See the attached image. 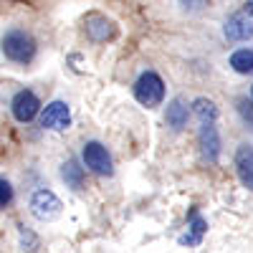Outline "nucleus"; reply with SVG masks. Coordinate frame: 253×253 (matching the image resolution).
<instances>
[{"label": "nucleus", "mask_w": 253, "mask_h": 253, "mask_svg": "<svg viewBox=\"0 0 253 253\" xmlns=\"http://www.w3.org/2000/svg\"><path fill=\"white\" fill-rule=\"evenodd\" d=\"M81 160H84V167L91 170L94 175H112L114 172L112 155H109V150L101 142H86V144H84Z\"/></svg>", "instance_id": "nucleus-4"}, {"label": "nucleus", "mask_w": 253, "mask_h": 253, "mask_svg": "<svg viewBox=\"0 0 253 253\" xmlns=\"http://www.w3.org/2000/svg\"><path fill=\"white\" fill-rule=\"evenodd\" d=\"M0 51L5 53L8 61L26 66V63L36 58V38L23 28H10L0 38Z\"/></svg>", "instance_id": "nucleus-1"}, {"label": "nucleus", "mask_w": 253, "mask_h": 253, "mask_svg": "<svg viewBox=\"0 0 253 253\" xmlns=\"http://www.w3.org/2000/svg\"><path fill=\"white\" fill-rule=\"evenodd\" d=\"M236 172L241 185L253 193V144H241L236 150Z\"/></svg>", "instance_id": "nucleus-9"}, {"label": "nucleus", "mask_w": 253, "mask_h": 253, "mask_svg": "<svg viewBox=\"0 0 253 253\" xmlns=\"http://www.w3.org/2000/svg\"><path fill=\"white\" fill-rule=\"evenodd\" d=\"M10 112H13L15 122L28 124V122H33L36 114L41 112V101H38V96H36L33 91L23 89V91H18V94L13 96V101H10Z\"/></svg>", "instance_id": "nucleus-7"}, {"label": "nucleus", "mask_w": 253, "mask_h": 253, "mask_svg": "<svg viewBox=\"0 0 253 253\" xmlns=\"http://www.w3.org/2000/svg\"><path fill=\"white\" fill-rule=\"evenodd\" d=\"M86 33H89L91 41H96V43H104V41L114 38L117 28H114L112 20H107L104 15H89V18H86Z\"/></svg>", "instance_id": "nucleus-11"}, {"label": "nucleus", "mask_w": 253, "mask_h": 253, "mask_svg": "<svg viewBox=\"0 0 253 253\" xmlns=\"http://www.w3.org/2000/svg\"><path fill=\"white\" fill-rule=\"evenodd\" d=\"M134 99L142 107H160L165 99V81L155 71H144L134 81Z\"/></svg>", "instance_id": "nucleus-3"}, {"label": "nucleus", "mask_w": 253, "mask_h": 253, "mask_svg": "<svg viewBox=\"0 0 253 253\" xmlns=\"http://www.w3.org/2000/svg\"><path fill=\"white\" fill-rule=\"evenodd\" d=\"M230 69L243 76H253V48H241L230 56Z\"/></svg>", "instance_id": "nucleus-14"}, {"label": "nucleus", "mask_w": 253, "mask_h": 253, "mask_svg": "<svg viewBox=\"0 0 253 253\" xmlns=\"http://www.w3.org/2000/svg\"><path fill=\"white\" fill-rule=\"evenodd\" d=\"M41 126L51 132H63L71 126V109L66 101H51L48 107L41 112Z\"/></svg>", "instance_id": "nucleus-6"}, {"label": "nucleus", "mask_w": 253, "mask_h": 253, "mask_svg": "<svg viewBox=\"0 0 253 253\" xmlns=\"http://www.w3.org/2000/svg\"><path fill=\"white\" fill-rule=\"evenodd\" d=\"M187 119H190V107L185 99H172L167 104V112H165V122L172 132H182L187 126Z\"/></svg>", "instance_id": "nucleus-10"}, {"label": "nucleus", "mask_w": 253, "mask_h": 253, "mask_svg": "<svg viewBox=\"0 0 253 253\" xmlns=\"http://www.w3.org/2000/svg\"><path fill=\"white\" fill-rule=\"evenodd\" d=\"M193 112L200 122H215L218 119V107H215V101H210V99H195Z\"/></svg>", "instance_id": "nucleus-15"}, {"label": "nucleus", "mask_w": 253, "mask_h": 253, "mask_svg": "<svg viewBox=\"0 0 253 253\" xmlns=\"http://www.w3.org/2000/svg\"><path fill=\"white\" fill-rule=\"evenodd\" d=\"M198 144H200V155L205 162H218L220 157V134L215 129V122H203L200 132H198Z\"/></svg>", "instance_id": "nucleus-8"}, {"label": "nucleus", "mask_w": 253, "mask_h": 253, "mask_svg": "<svg viewBox=\"0 0 253 253\" xmlns=\"http://www.w3.org/2000/svg\"><path fill=\"white\" fill-rule=\"evenodd\" d=\"M251 96H253V86H251Z\"/></svg>", "instance_id": "nucleus-19"}, {"label": "nucleus", "mask_w": 253, "mask_h": 253, "mask_svg": "<svg viewBox=\"0 0 253 253\" xmlns=\"http://www.w3.org/2000/svg\"><path fill=\"white\" fill-rule=\"evenodd\" d=\"M61 177H63V182H66L71 190H81V187H84V167H81L76 160L63 162V167H61Z\"/></svg>", "instance_id": "nucleus-13"}, {"label": "nucleus", "mask_w": 253, "mask_h": 253, "mask_svg": "<svg viewBox=\"0 0 253 253\" xmlns=\"http://www.w3.org/2000/svg\"><path fill=\"white\" fill-rule=\"evenodd\" d=\"M28 208H31V215L41 223H48V220L61 215V200L51 193V190H36L31 195Z\"/></svg>", "instance_id": "nucleus-5"}, {"label": "nucleus", "mask_w": 253, "mask_h": 253, "mask_svg": "<svg viewBox=\"0 0 253 253\" xmlns=\"http://www.w3.org/2000/svg\"><path fill=\"white\" fill-rule=\"evenodd\" d=\"M238 114L243 117V122L248 126H253V104L248 99H238Z\"/></svg>", "instance_id": "nucleus-17"}, {"label": "nucleus", "mask_w": 253, "mask_h": 253, "mask_svg": "<svg viewBox=\"0 0 253 253\" xmlns=\"http://www.w3.org/2000/svg\"><path fill=\"white\" fill-rule=\"evenodd\" d=\"M205 230H208V223H205L198 213H193L190 228H187L185 236H180V243H182V246H200V243H203V236H205Z\"/></svg>", "instance_id": "nucleus-12"}, {"label": "nucleus", "mask_w": 253, "mask_h": 253, "mask_svg": "<svg viewBox=\"0 0 253 253\" xmlns=\"http://www.w3.org/2000/svg\"><path fill=\"white\" fill-rule=\"evenodd\" d=\"M223 36L233 43L253 38V0H246L238 10H233L223 20Z\"/></svg>", "instance_id": "nucleus-2"}, {"label": "nucleus", "mask_w": 253, "mask_h": 253, "mask_svg": "<svg viewBox=\"0 0 253 253\" xmlns=\"http://www.w3.org/2000/svg\"><path fill=\"white\" fill-rule=\"evenodd\" d=\"M10 203H13V185L5 177H0V210H5Z\"/></svg>", "instance_id": "nucleus-16"}, {"label": "nucleus", "mask_w": 253, "mask_h": 253, "mask_svg": "<svg viewBox=\"0 0 253 253\" xmlns=\"http://www.w3.org/2000/svg\"><path fill=\"white\" fill-rule=\"evenodd\" d=\"M208 3H210V0H177V5L182 10H187V13H200Z\"/></svg>", "instance_id": "nucleus-18"}]
</instances>
